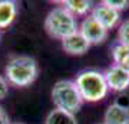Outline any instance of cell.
<instances>
[{"label": "cell", "mask_w": 129, "mask_h": 124, "mask_svg": "<svg viewBox=\"0 0 129 124\" xmlns=\"http://www.w3.org/2000/svg\"><path fill=\"white\" fill-rule=\"evenodd\" d=\"M39 75V65L36 59L27 55L13 56L5 68L6 81L17 88L29 87Z\"/></svg>", "instance_id": "6da1fadb"}, {"label": "cell", "mask_w": 129, "mask_h": 124, "mask_svg": "<svg viewBox=\"0 0 129 124\" xmlns=\"http://www.w3.org/2000/svg\"><path fill=\"white\" fill-rule=\"evenodd\" d=\"M75 84L82 95L83 101L86 102L102 101L109 92L103 72L96 69H85L79 72L76 75Z\"/></svg>", "instance_id": "7a4b0ae2"}, {"label": "cell", "mask_w": 129, "mask_h": 124, "mask_svg": "<svg viewBox=\"0 0 129 124\" xmlns=\"http://www.w3.org/2000/svg\"><path fill=\"white\" fill-rule=\"evenodd\" d=\"M50 97L55 108L68 111L72 114H76L85 102L75 81L70 79H60L55 82V85L52 87Z\"/></svg>", "instance_id": "3957f363"}, {"label": "cell", "mask_w": 129, "mask_h": 124, "mask_svg": "<svg viewBox=\"0 0 129 124\" xmlns=\"http://www.w3.org/2000/svg\"><path fill=\"white\" fill-rule=\"evenodd\" d=\"M45 30L50 38L63 41L64 38L79 30L78 20L72 13H69L63 6H57L47 13L45 19Z\"/></svg>", "instance_id": "277c9868"}, {"label": "cell", "mask_w": 129, "mask_h": 124, "mask_svg": "<svg viewBox=\"0 0 129 124\" xmlns=\"http://www.w3.org/2000/svg\"><path fill=\"white\" fill-rule=\"evenodd\" d=\"M79 32L86 41L92 45H101L108 39V33L109 30H106L101 23H98L95 19L89 14L82 20L80 26H79Z\"/></svg>", "instance_id": "5b68a950"}, {"label": "cell", "mask_w": 129, "mask_h": 124, "mask_svg": "<svg viewBox=\"0 0 129 124\" xmlns=\"http://www.w3.org/2000/svg\"><path fill=\"white\" fill-rule=\"evenodd\" d=\"M103 75L109 91L123 92L129 88V74L120 65H111L103 72Z\"/></svg>", "instance_id": "8992f818"}, {"label": "cell", "mask_w": 129, "mask_h": 124, "mask_svg": "<svg viewBox=\"0 0 129 124\" xmlns=\"http://www.w3.org/2000/svg\"><path fill=\"white\" fill-rule=\"evenodd\" d=\"M90 16H92L98 23H101L106 30H111V29L116 28L120 22V13L119 12L111 9V7L106 6L103 2L98 3L96 6H93L92 12H90Z\"/></svg>", "instance_id": "52a82bcc"}, {"label": "cell", "mask_w": 129, "mask_h": 124, "mask_svg": "<svg viewBox=\"0 0 129 124\" xmlns=\"http://www.w3.org/2000/svg\"><path fill=\"white\" fill-rule=\"evenodd\" d=\"M89 48H90V43L80 35L79 30L72 33L70 36L64 38L63 41H62V49L68 55L82 56L89 51Z\"/></svg>", "instance_id": "ba28073f"}, {"label": "cell", "mask_w": 129, "mask_h": 124, "mask_svg": "<svg viewBox=\"0 0 129 124\" xmlns=\"http://www.w3.org/2000/svg\"><path fill=\"white\" fill-rule=\"evenodd\" d=\"M103 124H129V107L112 102L103 114Z\"/></svg>", "instance_id": "9c48e42d"}, {"label": "cell", "mask_w": 129, "mask_h": 124, "mask_svg": "<svg viewBox=\"0 0 129 124\" xmlns=\"http://www.w3.org/2000/svg\"><path fill=\"white\" fill-rule=\"evenodd\" d=\"M17 16V3L13 0H0V29L9 28Z\"/></svg>", "instance_id": "30bf717a"}, {"label": "cell", "mask_w": 129, "mask_h": 124, "mask_svg": "<svg viewBox=\"0 0 129 124\" xmlns=\"http://www.w3.org/2000/svg\"><path fill=\"white\" fill-rule=\"evenodd\" d=\"M60 5L63 6L64 9L69 13H72L76 16H88L89 12H92L93 9V2L90 0H63L60 2Z\"/></svg>", "instance_id": "8fae6325"}, {"label": "cell", "mask_w": 129, "mask_h": 124, "mask_svg": "<svg viewBox=\"0 0 129 124\" xmlns=\"http://www.w3.org/2000/svg\"><path fill=\"white\" fill-rule=\"evenodd\" d=\"M45 124H78V120L76 115L72 113L55 108L46 115Z\"/></svg>", "instance_id": "7c38bea8"}, {"label": "cell", "mask_w": 129, "mask_h": 124, "mask_svg": "<svg viewBox=\"0 0 129 124\" xmlns=\"http://www.w3.org/2000/svg\"><path fill=\"white\" fill-rule=\"evenodd\" d=\"M109 52L115 65H122L123 61L129 56V48L126 45H123L122 42H119L118 39L112 42V45L109 46Z\"/></svg>", "instance_id": "4fadbf2b"}, {"label": "cell", "mask_w": 129, "mask_h": 124, "mask_svg": "<svg viewBox=\"0 0 129 124\" xmlns=\"http://www.w3.org/2000/svg\"><path fill=\"white\" fill-rule=\"evenodd\" d=\"M118 41L129 48V19L123 20L118 29Z\"/></svg>", "instance_id": "5bb4252c"}, {"label": "cell", "mask_w": 129, "mask_h": 124, "mask_svg": "<svg viewBox=\"0 0 129 124\" xmlns=\"http://www.w3.org/2000/svg\"><path fill=\"white\" fill-rule=\"evenodd\" d=\"M103 3L119 13L129 7V0H103Z\"/></svg>", "instance_id": "9a60e30c"}, {"label": "cell", "mask_w": 129, "mask_h": 124, "mask_svg": "<svg viewBox=\"0 0 129 124\" xmlns=\"http://www.w3.org/2000/svg\"><path fill=\"white\" fill-rule=\"evenodd\" d=\"M9 92V82L3 75H0V100H3Z\"/></svg>", "instance_id": "2e32d148"}, {"label": "cell", "mask_w": 129, "mask_h": 124, "mask_svg": "<svg viewBox=\"0 0 129 124\" xmlns=\"http://www.w3.org/2000/svg\"><path fill=\"white\" fill-rule=\"evenodd\" d=\"M0 124H10V120H9V115L3 110V107L0 105Z\"/></svg>", "instance_id": "e0dca14e"}, {"label": "cell", "mask_w": 129, "mask_h": 124, "mask_svg": "<svg viewBox=\"0 0 129 124\" xmlns=\"http://www.w3.org/2000/svg\"><path fill=\"white\" fill-rule=\"evenodd\" d=\"M120 66H122V68H123L125 71H126V72L129 74V56H128V58H126V59L123 61V64L120 65Z\"/></svg>", "instance_id": "ac0fdd59"}, {"label": "cell", "mask_w": 129, "mask_h": 124, "mask_svg": "<svg viewBox=\"0 0 129 124\" xmlns=\"http://www.w3.org/2000/svg\"><path fill=\"white\" fill-rule=\"evenodd\" d=\"M10 124H23V123H10Z\"/></svg>", "instance_id": "d6986e66"}, {"label": "cell", "mask_w": 129, "mask_h": 124, "mask_svg": "<svg viewBox=\"0 0 129 124\" xmlns=\"http://www.w3.org/2000/svg\"><path fill=\"white\" fill-rule=\"evenodd\" d=\"M101 124H103V123H101Z\"/></svg>", "instance_id": "ffe728a7"}]
</instances>
